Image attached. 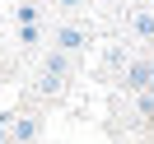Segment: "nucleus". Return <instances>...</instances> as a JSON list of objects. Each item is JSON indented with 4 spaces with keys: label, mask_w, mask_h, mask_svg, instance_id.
Instances as JSON below:
<instances>
[{
    "label": "nucleus",
    "mask_w": 154,
    "mask_h": 144,
    "mask_svg": "<svg viewBox=\"0 0 154 144\" xmlns=\"http://www.w3.org/2000/svg\"><path fill=\"white\" fill-rule=\"evenodd\" d=\"M42 42V28L33 23V28H19V47H38Z\"/></svg>",
    "instance_id": "obj_6"
},
{
    "label": "nucleus",
    "mask_w": 154,
    "mask_h": 144,
    "mask_svg": "<svg viewBox=\"0 0 154 144\" xmlns=\"http://www.w3.org/2000/svg\"><path fill=\"white\" fill-rule=\"evenodd\" d=\"M56 47L61 51H79V47H89V33L75 28V23H66V28H56Z\"/></svg>",
    "instance_id": "obj_4"
},
{
    "label": "nucleus",
    "mask_w": 154,
    "mask_h": 144,
    "mask_svg": "<svg viewBox=\"0 0 154 144\" xmlns=\"http://www.w3.org/2000/svg\"><path fill=\"white\" fill-rule=\"evenodd\" d=\"M61 79H66V56H61V51H51L47 60H42V75H38V93H56L61 88Z\"/></svg>",
    "instance_id": "obj_1"
},
{
    "label": "nucleus",
    "mask_w": 154,
    "mask_h": 144,
    "mask_svg": "<svg viewBox=\"0 0 154 144\" xmlns=\"http://www.w3.org/2000/svg\"><path fill=\"white\" fill-rule=\"evenodd\" d=\"M149 10H154V0H149Z\"/></svg>",
    "instance_id": "obj_8"
},
{
    "label": "nucleus",
    "mask_w": 154,
    "mask_h": 144,
    "mask_svg": "<svg viewBox=\"0 0 154 144\" xmlns=\"http://www.w3.org/2000/svg\"><path fill=\"white\" fill-rule=\"evenodd\" d=\"M131 28L140 33V37H154V10H140V14L131 19Z\"/></svg>",
    "instance_id": "obj_5"
},
{
    "label": "nucleus",
    "mask_w": 154,
    "mask_h": 144,
    "mask_svg": "<svg viewBox=\"0 0 154 144\" xmlns=\"http://www.w3.org/2000/svg\"><path fill=\"white\" fill-rule=\"evenodd\" d=\"M38 130H42V125L33 121V116H10V140H14V144H28V140H38Z\"/></svg>",
    "instance_id": "obj_3"
},
{
    "label": "nucleus",
    "mask_w": 154,
    "mask_h": 144,
    "mask_svg": "<svg viewBox=\"0 0 154 144\" xmlns=\"http://www.w3.org/2000/svg\"><path fill=\"white\" fill-rule=\"evenodd\" d=\"M61 10H79V5H84V0H56Z\"/></svg>",
    "instance_id": "obj_7"
},
{
    "label": "nucleus",
    "mask_w": 154,
    "mask_h": 144,
    "mask_svg": "<svg viewBox=\"0 0 154 144\" xmlns=\"http://www.w3.org/2000/svg\"><path fill=\"white\" fill-rule=\"evenodd\" d=\"M126 84H131V93H149V84H154V60H135L131 70H126Z\"/></svg>",
    "instance_id": "obj_2"
}]
</instances>
